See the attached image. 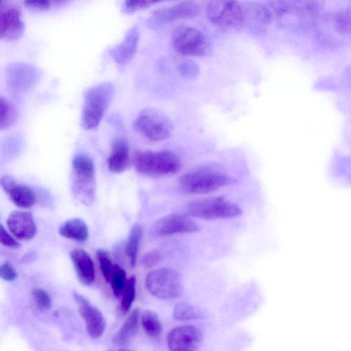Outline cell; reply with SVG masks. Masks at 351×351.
<instances>
[{
  "instance_id": "6da1fadb",
  "label": "cell",
  "mask_w": 351,
  "mask_h": 351,
  "mask_svg": "<svg viewBox=\"0 0 351 351\" xmlns=\"http://www.w3.org/2000/svg\"><path fill=\"white\" fill-rule=\"evenodd\" d=\"M132 163L143 175L160 177L176 174L181 169L178 156L170 151H141L134 152Z\"/></svg>"
},
{
  "instance_id": "3957f363",
  "label": "cell",
  "mask_w": 351,
  "mask_h": 351,
  "mask_svg": "<svg viewBox=\"0 0 351 351\" xmlns=\"http://www.w3.org/2000/svg\"><path fill=\"white\" fill-rule=\"evenodd\" d=\"M114 93V86L110 82L97 84L86 92L81 116L83 128L91 130L99 124Z\"/></svg>"
},
{
  "instance_id": "4316f807",
  "label": "cell",
  "mask_w": 351,
  "mask_h": 351,
  "mask_svg": "<svg viewBox=\"0 0 351 351\" xmlns=\"http://www.w3.org/2000/svg\"><path fill=\"white\" fill-rule=\"evenodd\" d=\"M173 317L180 321L200 319L203 314L197 306L187 302L177 304L173 311Z\"/></svg>"
},
{
  "instance_id": "f1b7e54d",
  "label": "cell",
  "mask_w": 351,
  "mask_h": 351,
  "mask_svg": "<svg viewBox=\"0 0 351 351\" xmlns=\"http://www.w3.org/2000/svg\"><path fill=\"white\" fill-rule=\"evenodd\" d=\"M333 20L334 28L337 32L351 34V5L337 12Z\"/></svg>"
},
{
  "instance_id": "cb8c5ba5",
  "label": "cell",
  "mask_w": 351,
  "mask_h": 351,
  "mask_svg": "<svg viewBox=\"0 0 351 351\" xmlns=\"http://www.w3.org/2000/svg\"><path fill=\"white\" fill-rule=\"evenodd\" d=\"M59 233L62 237L75 241H84L88 237V230L86 223L80 219H71L59 228Z\"/></svg>"
},
{
  "instance_id": "ffe728a7",
  "label": "cell",
  "mask_w": 351,
  "mask_h": 351,
  "mask_svg": "<svg viewBox=\"0 0 351 351\" xmlns=\"http://www.w3.org/2000/svg\"><path fill=\"white\" fill-rule=\"evenodd\" d=\"M6 223L11 232L19 239L28 240L36 234V224L29 212L14 211L8 216Z\"/></svg>"
},
{
  "instance_id": "603a6c76",
  "label": "cell",
  "mask_w": 351,
  "mask_h": 351,
  "mask_svg": "<svg viewBox=\"0 0 351 351\" xmlns=\"http://www.w3.org/2000/svg\"><path fill=\"white\" fill-rule=\"evenodd\" d=\"M139 309L135 308L129 315L119 331L112 339V343L117 347L127 346L136 335L139 323Z\"/></svg>"
},
{
  "instance_id": "d590c367",
  "label": "cell",
  "mask_w": 351,
  "mask_h": 351,
  "mask_svg": "<svg viewBox=\"0 0 351 351\" xmlns=\"http://www.w3.org/2000/svg\"><path fill=\"white\" fill-rule=\"evenodd\" d=\"M151 5V0H125L123 10L127 13H132L138 10L147 8Z\"/></svg>"
},
{
  "instance_id": "74e56055",
  "label": "cell",
  "mask_w": 351,
  "mask_h": 351,
  "mask_svg": "<svg viewBox=\"0 0 351 351\" xmlns=\"http://www.w3.org/2000/svg\"><path fill=\"white\" fill-rule=\"evenodd\" d=\"M24 4L28 8L36 10H46L52 6L51 0H24Z\"/></svg>"
},
{
  "instance_id": "1f68e13d",
  "label": "cell",
  "mask_w": 351,
  "mask_h": 351,
  "mask_svg": "<svg viewBox=\"0 0 351 351\" xmlns=\"http://www.w3.org/2000/svg\"><path fill=\"white\" fill-rule=\"evenodd\" d=\"M97 258L99 263L100 269L104 279L107 282L110 281L112 274L114 265L112 263L109 254L107 252L103 250H99L97 251Z\"/></svg>"
},
{
  "instance_id": "d6a6232c",
  "label": "cell",
  "mask_w": 351,
  "mask_h": 351,
  "mask_svg": "<svg viewBox=\"0 0 351 351\" xmlns=\"http://www.w3.org/2000/svg\"><path fill=\"white\" fill-rule=\"evenodd\" d=\"M178 71L182 77L185 78H194L199 73L197 64L191 60H182L178 66Z\"/></svg>"
},
{
  "instance_id": "ab89813d",
  "label": "cell",
  "mask_w": 351,
  "mask_h": 351,
  "mask_svg": "<svg viewBox=\"0 0 351 351\" xmlns=\"http://www.w3.org/2000/svg\"><path fill=\"white\" fill-rule=\"evenodd\" d=\"M67 1H69V0H51V2L52 4V6H53V5H56L62 4Z\"/></svg>"
},
{
  "instance_id": "9c48e42d",
  "label": "cell",
  "mask_w": 351,
  "mask_h": 351,
  "mask_svg": "<svg viewBox=\"0 0 351 351\" xmlns=\"http://www.w3.org/2000/svg\"><path fill=\"white\" fill-rule=\"evenodd\" d=\"M206 12L209 21L223 29H237L245 24L243 5L237 0H210Z\"/></svg>"
},
{
  "instance_id": "f546056e",
  "label": "cell",
  "mask_w": 351,
  "mask_h": 351,
  "mask_svg": "<svg viewBox=\"0 0 351 351\" xmlns=\"http://www.w3.org/2000/svg\"><path fill=\"white\" fill-rule=\"evenodd\" d=\"M136 293V277L131 276L127 280L123 291L120 308L123 313L128 312L135 298Z\"/></svg>"
},
{
  "instance_id": "8fae6325",
  "label": "cell",
  "mask_w": 351,
  "mask_h": 351,
  "mask_svg": "<svg viewBox=\"0 0 351 351\" xmlns=\"http://www.w3.org/2000/svg\"><path fill=\"white\" fill-rule=\"evenodd\" d=\"M203 340L200 330L195 326L185 325L172 329L167 337L168 348L174 351L197 350Z\"/></svg>"
},
{
  "instance_id": "e575fe53",
  "label": "cell",
  "mask_w": 351,
  "mask_h": 351,
  "mask_svg": "<svg viewBox=\"0 0 351 351\" xmlns=\"http://www.w3.org/2000/svg\"><path fill=\"white\" fill-rule=\"evenodd\" d=\"M162 258V254L158 250L147 252L141 258V265L145 268L156 265Z\"/></svg>"
},
{
  "instance_id": "4dcf8cb0",
  "label": "cell",
  "mask_w": 351,
  "mask_h": 351,
  "mask_svg": "<svg viewBox=\"0 0 351 351\" xmlns=\"http://www.w3.org/2000/svg\"><path fill=\"white\" fill-rule=\"evenodd\" d=\"M126 281V273L124 269L117 264L114 265L110 282L115 296L118 297L123 292Z\"/></svg>"
},
{
  "instance_id": "277c9868",
  "label": "cell",
  "mask_w": 351,
  "mask_h": 351,
  "mask_svg": "<svg viewBox=\"0 0 351 351\" xmlns=\"http://www.w3.org/2000/svg\"><path fill=\"white\" fill-rule=\"evenodd\" d=\"M265 3L276 16L295 17L302 25L316 19L324 6V0H265Z\"/></svg>"
},
{
  "instance_id": "7402d4cb",
  "label": "cell",
  "mask_w": 351,
  "mask_h": 351,
  "mask_svg": "<svg viewBox=\"0 0 351 351\" xmlns=\"http://www.w3.org/2000/svg\"><path fill=\"white\" fill-rule=\"evenodd\" d=\"M130 163L129 146L124 139L115 141L107 159V167L112 173H121L127 169Z\"/></svg>"
},
{
  "instance_id": "5b68a950",
  "label": "cell",
  "mask_w": 351,
  "mask_h": 351,
  "mask_svg": "<svg viewBox=\"0 0 351 351\" xmlns=\"http://www.w3.org/2000/svg\"><path fill=\"white\" fill-rule=\"evenodd\" d=\"M136 132L149 141L165 140L171 134L173 126L166 114L154 108L141 110L133 124Z\"/></svg>"
},
{
  "instance_id": "836d02e7",
  "label": "cell",
  "mask_w": 351,
  "mask_h": 351,
  "mask_svg": "<svg viewBox=\"0 0 351 351\" xmlns=\"http://www.w3.org/2000/svg\"><path fill=\"white\" fill-rule=\"evenodd\" d=\"M32 297L37 306L42 310H47L51 306V299L46 291L40 288L32 290Z\"/></svg>"
},
{
  "instance_id": "484cf974",
  "label": "cell",
  "mask_w": 351,
  "mask_h": 351,
  "mask_svg": "<svg viewBox=\"0 0 351 351\" xmlns=\"http://www.w3.org/2000/svg\"><path fill=\"white\" fill-rule=\"evenodd\" d=\"M17 110L14 104L7 98L0 99V128L1 130L10 127L16 121Z\"/></svg>"
},
{
  "instance_id": "44dd1931",
  "label": "cell",
  "mask_w": 351,
  "mask_h": 351,
  "mask_svg": "<svg viewBox=\"0 0 351 351\" xmlns=\"http://www.w3.org/2000/svg\"><path fill=\"white\" fill-rule=\"evenodd\" d=\"M80 281L85 285H91L95 280V266L89 254L83 249L76 248L70 252Z\"/></svg>"
},
{
  "instance_id": "9a60e30c",
  "label": "cell",
  "mask_w": 351,
  "mask_h": 351,
  "mask_svg": "<svg viewBox=\"0 0 351 351\" xmlns=\"http://www.w3.org/2000/svg\"><path fill=\"white\" fill-rule=\"evenodd\" d=\"M1 185L11 201L19 208H29L36 203L34 191L25 184L18 183L10 176L1 177Z\"/></svg>"
},
{
  "instance_id": "e0dca14e",
  "label": "cell",
  "mask_w": 351,
  "mask_h": 351,
  "mask_svg": "<svg viewBox=\"0 0 351 351\" xmlns=\"http://www.w3.org/2000/svg\"><path fill=\"white\" fill-rule=\"evenodd\" d=\"M25 32V24L21 14L16 8H8L1 12L0 17V38L3 41L20 39Z\"/></svg>"
},
{
  "instance_id": "30bf717a",
  "label": "cell",
  "mask_w": 351,
  "mask_h": 351,
  "mask_svg": "<svg viewBox=\"0 0 351 351\" xmlns=\"http://www.w3.org/2000/svg\"><path fill=\"white\" fill-rule=\"evenodd\" d=\"M187 211L191 216L203 219L232 218L241 213L237 204L223 197L193 201L189 204Z\"/></svg>"
},
{
  "instance_id": "d4e9b609",
  "label": "cell",
  "mask_w": 351,
  "mask_h": 351,
  "mask_svg": "<svg viewBox=\"0 0 351 351\" xmlns=\"http://www.w3.org/2000/svg\"><path fill=\"white\" fill-rule=\"evenodd\" d=\"M143 235V229L140 224L136 223L133 226L130 232L126 245L125 254L130 260L132 267L136 264L139 244Z\"/></svg>"
},
{
  "instance_id": "52a82bcc",
  "label": "cell",
  "mask_w": 351,
  "mask_h": 351,
  "mask_svg": "<svg viewBox=\"0 0 351 351\" xmlns=\"http://www.w3.org/2000/svg\"><path fill=\"white\" fill-rule=\"evenodd\" d=\"M171 43L179 54L189 56H206L212 51L208 38L197 28L180 25L172 33Z\"/></svg>"
},
{
  "instance_id": "d6986e66",
  "label": "cell",
  "mask_w": 351,
  "mask_h": 351,
  "mask_svg": "<svg viewBox=\"0 0 351 351\" xmlns=\"http://www.w3.org/2000/svg\"><path fill=\"white\" fill-rule=\"evenodd\" d=\"M139 39L140 33L136 26L130 27L121 43L110 49V56L119 64H128L136 53Z\"/></svg>"
},
{
  "instance_id": "83f0119b",
  "label": "cell",
  "mask_w": 351,
  "mask_h": 351,
  "mask_svg": "<svg viewBox=\"0 0 351 351\" xmlns=\"http://www.w3.org/2000/svg\"><path fill=\"white\" fill-rule=\"evenodd\" d=\"M141 324L145 333L152 337L160 335L162 328L158 315L153 311H145L141 317Z\"/></svg>"
},
{
  "instance_id": "f35d334b",
  "label": "cell",
  "mask_w": 351,
  "mask_h": 351,
  "mask_svg": "<svg viewBox=\"0 0 351 351\" xmlns=\"http://www.w3.org/2000/svg\"><path fill=\"white\" fill-rule=\"evenodd\" d=\"M0 241L7 247H17L19 243L6 231L3 226H0Z\"/></svg>"
},
{
  "instance_id": "8d00e7d4",
  "label": "cell",
  "mask_w": 351,
  "mask_h": 351,
  "mask_svg": "<svg viewBox=\"0 0 351 351\" xmlns=\"http://www.w3.org/2000/svg\"><path fill=\"white\" fill-rule=\"evenodd\" d=\"M0 276L5 281H12L16 278L17 274L12 265L6 261L0 266Z\"/></svg>"
},
{
  "instance_id": "ba28073f",
  "label": "cell",
  "mask_w": 351,
  "mask_h": 351,
  "mask_svg": "<svg viewBox=\"0 0 351 351\" xmlns=\"http://www.w3.org/2000/svg\"><path fill=\"white\" fill-rule=\"evenodd\" d=\"M145 286L152 295L162 300L176 298L183 291L180 274L169 267L159 268L149 272L145 278Z\"/></svg>"
},
{
  "instance_id": "4fadbf2b",
  "label": "cell",
  "mask_w": 351,
  "mask_h": 351,
  "mask_svg": "<svg viewBox=\"0 0 351 351\" xmlns=\"http://www.w3.org/2000/svg\"><path fill=\"white\" fill-rule=\"evenodd\" d=\"M73 298L78 305V311L84 321L88 334L93 338L100 337L106 325L101 313L80 293L73 292Z\"/></svg>"
},
{
  "instance_id": "2e32d148",
  "label": "cell",
  "mask_w": 351,
  "mask_h": 351,
  "mask_svg": "<svg viewBox=\"0 0 351 351\" xmlns=\"http://www.w3.org/2000/svg\"><path fill=\"white\" fill-rule=\"evenodd\" d=\"M40 75L34 66L24 62H14L7 68V78L12 88L23 90L32 86Z\"/></svg>"
},
{
  "instance_id": "7a4b0ae2",
  "label": "cell",
  "mask_w": 351,
  "mask_h": 351,
  "mask_svg": "<svg viewBox=\"0 0 351 351\" xmlns=\"http://www.w3.org/2000/svg\"><path fill=\"white\" fill-rule=\"evenodd\" d=\"M71 190L82 203L91 204L95 198V169L92 159L84 154L75 155L71 164Z\"/></svg>"
},
{
  "instance_id": "60d3db41",
  "label": "cell",
  "mask_w": 351,
  "mask_h": 351,
  "mask_svg": "<svg viewBox=\"0 0 351 351\" xmlns=\"http://www.w3.org/2000/svg\"><path fill=\"white\" fill-rule=\"evenodd\" d=\"M162 1H165V0H151V3H152V4H153V3L160 2Z\"/></svg>"
},
{
  "instance_id": "8992f818",
  "label": "cell",
  "mask_w": 351,
  "mask_h": 351,
  "mask_svg": "<svg viewBox=\"0 0 351 351\" xmlns=\"http://www.w3.org/2000/svg\"><path fill=\"white\" fill-rule=\"evenodd\" d=\"M234 179L213 170H197L182 176L179 185L182 191L190 194H206L232 184Z\"/></svg>"
},
{
  "instance_id": "7c38bea8",
  "label": "cell",
  "mask_w": 351,
  "mask_h": 351,
  "mask_svg": "<svg viewBox=\"0 0 351 351\" xmlns=\"http://www.w3.org/2000/svg\"><path fill=\"white\" fill-rule=\"evenodd\" d=\"M199 12L198 5L191 1H185L156 10L149 19L152 27H158L180 19L193 17Z\"/></svg>"
},
{
  "instance_id": "5bb4252c",
  "label": "cell",
  "mask_w": 351,
  "mask_h": 351,
  "mask_svg": "<svg viewBox=\"0 0 351 351\" xmlns=\"http://www.w3.org/2000/svg\"><path fill=\"white\" fill-rule=\"evenodd\" d=\"M199 230L197 223L186 216L172 214L158 219L154 225L153 232L158 236L191 233Z\"/></svg>"
},
{
  "instance_id": "b9f144b4",
  "label": "cell",
  "mask_w": 351,
  "mask_h": 351,
  "mask_svg": "<svg viewBox=\"0 0 351 351\" xmlns=\"http://www.w3.org/2000/svg\"><path fill=\"white\" fill-rule=\"evenodd\" d=\"M9 0H1V5H3L5 2H7Z\"/></svg>"
},
{
  "instance_id": "ac0fdd59",
  "label": "cell",
  "mask_w": 351,
  "mask_h": 351,
  "mask_svg": "<svg viewBox=\"0 0 351 351\" xmlns=\"http://www.w3.org/2000/svg\"><path fill=\"white\" fill-rule=\"evenodd\" d=\"M245 24L254 32H264L272 20V13L265 4L249 1L243 5ZM244 24V25H245Z\"/></svg>"
}]
</instances>
